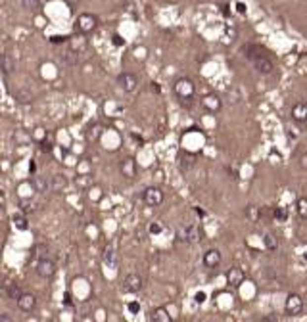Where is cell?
<instances>
[{
    "mask_svg": "<svg viewBox=\"0 0 307 322\" xmlns=\"http://www.w3.org/2000/svg\"><path fill=\"white\" fill-rule=\"evenodd\" d=\"M244 52H246V58L254 64V67L258 69L261 75H269V73H273L275 64L269 60V56L259 48V46H252V44H248V46H244Z\"/></svg>",
    "mask_w": 307,
    "mask_h": 322,
    "instance_id": "cell-1",
    "label": "cell"
},
{
    "mask_svg": "<svg viewBox=\"0 0 307 322\" xmlns=\"http://www.w3.org/2000/svg\"><path fill=\"white\" fill-rule=\"evenodd\" d=\"M173 94L180 100V102H190V100H194L196 96V84L192 79H188V77H180V79L175 80V84H173Z\"/></svg>",
    "mask_w": 307,
    "mask_h": 322,
    "instance_id": "cell-2",
    "label": "cell"
},
{
    "mask_svg": "<svg viewBox=\"0 0 307 322\" xmlns=\"http://www.w3.org/2000/svg\"><path fill=\"white\" fill-rule=\"evenodd\" d=\"M304 311V297L300 293H288L286 301H284V313L288 317H298Z\"/></svg>",
    "mask_w": 307,
    "mask_h": 322,
    "instance_id": "cell-3",
    "label": "cell"
},
{
    "mask_svg": "<svg viewBox=\"0 0 307 322\" xmlns=\"http://www.w3.org/2000/svg\"><path fill=\"white\" fill-rule=\"evenodd\" d=\"M142 200H144V203L148 207H158V205H162L163 200H165V194H163L162 188H158V186H148L144 192H142Z\"/></svg>",
    "mask_w": 307,
    "mask_h": 322,
    "instance_id": "cell-4",
    "label": "cell"
},
{
    "mask_svg": "<svg viewBox=\"0 0 307 322\" xmlns=\"http://www.w3.org/2000/svg\"><path fill=\"white\" fill-rule=\"evenodd\" d=\"M96 25H98L96 16H92V14H81V16H77V21H75V31H79L81 35H87V33L94 31Z\"/></svg>",
    "mask_w": 307,
    "mask_h": 322,
    "instance_id": "cell-5",
    "label": "cell"
},
{
    "mask_svg": "<svg viewBox=\"0 0 307 322\" xmlns=\"http://www.w3.org/2000/svg\"><path fill=\"white\" fill-rule=\"evenodd\" d=\"M200 104H202V108H204L206 112H210V113L221 112V108H223V100L217 96L215 92L204 94V96H202V100H200Z\"/></svg>",
    "mask_w": 307,
    "mask_h": 322,
    "instance_id": "cell-6",
    "label": "cell"
},
{
    "mask_svg": "<svg viewBox=\"0 0 307 322\" xmlns=\"http://www.w3.org/2000/svg\"><path fill=\"white\" fill-rule=\"evenodd\" d=\"M244 282H246V271L242 267H230L228 273H226V284L232 286V288H240Z\"/></svg>",
    "mask_w": 307,
    "mask_h": 322,
    "instance_id": "cell-7",
    "label": "cell"
},
{
    "mask_svg": "<svg viewBox=\"0 0 307 322\" xmlns=\"http://www.w3.org/2000/svg\"><path fill=\"white\" fill-rule=\"evenodd\" d=\"M117 82H119V86H121L125 92H134L136 86H138V77H136L134 73L125 71V73H121V75L117 77Z\"/></svg>",
    "mask_w": 307,
    "mask_h": 322,
    "instance_id": "cell-8",
    "label": "cell"
},
{
    "mask_svg": "<svg viewBox=\"0 0 307 322\" xmlns=\"http://www.w3.org/2000/svg\"><path fill=\"white\" fill-rule=\"evenodd\" d=\"M142 286H144V282H142V278L138 276V274H127L125 276V280H123V290L127 291V293H138V291L142 290Z\"/></svg>",
    "mask_w": 307,
    "mask_h": 322,
    "instance_id": "cell-9",
    "label": "cell"
},
{
    "mask_svg": "<svg viewBox=\"0 0 307 322\" xmlns=\"http://www.w3.org/2000/svg\"><path fill=\"white\" fill-rule=\"evenodd\" d=\"M54 273H56V265H54L52 259L43 257L37 263V274H39L41 278H52Z\"/></svg>",
    "mask_w": 307,
    "mask_h": 322,
    "instance_id": "cell-10",
    "label": "cell"
},
{
    "mask_svg": "<svg viewBox=\"0 0 307 322\" xmlns=\"http://www.w3.org/2000/svg\"><path fill=\"white\" fill-rule=\"evenodd\" d=\"M178 238L188 242V243H196V242H200V228L196 225H188L184 226V228H178Z\"/></svg>",
    "mask_w": 307,
    "mask_h": 322,
    "instance_id": "cell-11",
    "label": "cell"
},
{
    "mask_svg": "<svg viewBox=\"0 0 307 322\" xmlns=\"http://www.w3.org/2000/svg\"><path fill=\"white\" fill-rule=\"evenodd\" d=\"M292 121L296 125H306L307 123V104L306 102H298L292 108Z\"/></svg>",
    "mask_w": 307,
    "mask_h": 322,
    "instance_id": "cell-12",
    "label": "cell"
},
{
    "mask_svg": "<svg viewBox=\"0 0 307 322\" xmlns=\"http://www.w3.org/2000/svg\"><path fill=\"white\" fill-rule=\"evenodd\" d=\"M221 251L219 249H215V247H211L208 251H204V265L208 267V269H217L219 265H221Z\"/></svg>",
    "mask_w": 307,
    "mask_h": 322,
    "instance_id": "cell-13",
    "label": "cell"
},
{
    "mask_svg": "<svg viewBox=\"0 0 307 322\" xmlns=\"http://www.w3.org/2000/svg\"><path fill=\"white\" fill-rule=\"evenodd\" d=\"M17 307H19L21 311H25V313H31L33 309L37 307V297H35L33 293H21V295L17 297Z\"/></svg>",
    "mask_w": 307,
    "mask_h": 322,
    "instance_id": "cell-14",
    "label": "cell"
},
{
    "mask_svg": "<svg viewBox=\"0 0 307 322\" xmlns=\"http://www.w3.org/2000/svg\"><path fill=\"white\" fill-rule=\"evenodd\" d=\"M0 71L4 75H10L16 71V60L12 58V54H0Z\"/></svg>",
    "mask_w": 307,
    "mask_h": 322,
    "instance_id": "cell-15",
    "label": "cell"
},
{
    "mask_svg": "<svg viewBox=\"0 0 307 322\" xmlns=\"http://www.w3.org/2000/svg\"><path fill=\"white\" fill-rule=\"evenodd\" d=\"M85 50H87V40H85V37H83V35L69 39V54L79 56V54H83Z\"/></svg>",
    "mask_w": 307,
    "mask_h": 322,
    "instance_id": "cell-16",
    "label": "cell"
},
{
    "mask_svg": "<svg viewBox=\"0 0 307 322\" xmlns=\"http://www.w3.org/2000/svg\"><path fill=\"white\" fill-rule=\"evenodd\" d=\"M31 186L35 192H46L50 188V182L46 180V177H43V175H33Z\"/></svg>",
    "mask_w": 307,
    "mask_h": 322,
    "instance_id": "cell-17",
    "label": "cell"
},
{
    "mask_svg": "<svg viewBox=\"0 0 307 322\" xmlns=\"http://www.w3.org/2000/svg\"><path fill=\"white\" fill-rule=\"evenodd\" d=\"M152 322H173V317L165 307H156L152 311Z\"/></svg>",
    "mask_w": 307,
    "mask_h": 322,
    "instance_id": "cell-18",
    "label": "cell"
},
{
    "mask_svg": "<svg viewBox=\"0 0 307 322\" xmlns=\"http://www.w3.org/2000/svg\"><path fill=\"white\" fill-rule=\"evenodd\" d=\"M121 173H123V177L127 178H132L136 175V161L132 160V158H127V160L121 163Z\"/></svg>",
    "mask_w": 307,
    "mask_h": 322,
    "instance_id": "cell-19",
    "label": "cell"
},
{
    "mask_svg": "<svg viewBox=\"0 0 307 322\" xmlns=\"http://www.w3.org/2000/svg\"><path fill=\"white\" fill-rule=\"evenodd\" d=\"M244 215H246V219H248L250 223H259V221H261V207L250 203V205H246Z\"/></svg>",
    "mask_w": 307,
    "mask_h": 322,
    "instance_id": "cell-20",
    "label": "cell"
},
{
    "mask_svg": "<svg viewBox=\"0 0 307 322\" xmlns=\"http://www.w3.org/2000/svg\"><path fill=\"white\" fill-rule=\"evenodd\" d=\"M102 134H104V127H102L100 123H92V125L88 127V130H87V138H88L90 142H98Z\"/></svg>",
    "mask_w": 307,
    "mask_h": 322,
    "instance_id": "cell-21",
    "label": "cell"
},
{
    "mask_svg": "<svg viewBox=\"0 0 307 322\" xmlns=\"http://www.w3.org/2000/svg\"><path fill=\"white\" fill-rule=\"evenodd\" d=\"M21 6L29 14H43V2L41 0H21Z\"/></svg>",
    "mask_w": 307,
    "mask_h": 322,
    "instance_id": "cell-22",
    "label": "cell"
},
{
    "mask_svg": "<svg viewBox=\"0 0 307 322\" xmlns=\"http://www.w3.org/2000/svg\"><path fill=\"white\" fill-rule=\"evenodd\" d=\"M263 245L269 251H276L278 249V238H276L273 232H267V234H263Z\"/></svg>",
    "mask_w": 307,
    "mask_h": 322,
    "instance_id": "cell-23",
    "label": "cell"
},
{
    "mask_svg": "<svg viewBox=\"0 0 307 322\" xmlns=\"http://www.w3.org/2000/svg\"><path fill=\"white\" fill-rule=\"evenodd\" d=\"M65 184H67V180H65L64 175H54V177H50V190H54V192L64 190Z\"/></svg>",
    "mask_w": 307,
    "mask_h": 322,
    "instance_id": "cell-24",
    "label": "cell"
},
{
    "mask_svg": "<svg viewBox=\"0 0 307 322\" xmlns=\"http://www.w3.org/2000/svg\"><path fill=\"white\" fill-rule=\"evenodd\" d=\"M296 213H298V217H300V219L307 221V196H304V198H298V200H296Z\"/></svg>",
    "mask_w": 307,
    "mask_h": 322,
    "instance_id": "cell-25",
    "label": "cell"
},
{
    "mask_svg": "<svg viewBox=\"0 0 307 322\" xmlns=\"http://www.w3.org/2000/svg\"><path fill=\"white\" fill-rule=\"evenodd\" d=\"M14 98H16L19 104H29L33 100V94L31 90H27V88H17L16 92H14Z\"/></svg>",
    "mask_w": 307,
    "mask_h": 322,
    "instance_id": "cell-26",
    "label": "cell"
},
{
    "mask_svg": "<svg viewBox=\"0 0 307 322\" xmlns=\"http://www.w3.org/2000/svg\"><path fill=\"white\" fill-rule=\"evenodd\" d=\"M273 217H275V221H278V223H284L288 219V209L282 207V205H276L275 209H273Z\"/></svg>",
    "mask_w": 307,
    "mask_h": 322,
    "instance_id": "cell-27",
    "label": "cell"
},
{
    "mask_svg": "<svg viewBox=\"0 0 307 322\" xmlns=\"http://www.w3.org/2000/svg\"><path fill=\"white\" fill-rule=\"evenodd\" d=\"M14 226L17 230H27V219L23 215H14Z\"/></svg>",
    "mask_w": 307,
    "mask_h": 322,
    "instance_id": "cell-28",
    "label": "cell"
},
{
    "mask_svg": "<svg viewBox=\"0 0 307 322\" xmlns=\"http://www.w3.org/2000/svg\"><path fill=\"white\" fill-rule=\"evenodd\" d=\"M104 261H106L108 265H115V253H113L112 245H108V247L104 249Z\"/></svg>",
    "mask_w": 307,
    "mask_h": 322,
    "instance_id": "cell-29",
    "label": "cell"
},
{
    "mask_svg": "<svg viewBox=\"0 0 307 322\" xmlns=\"http://www.w3.org/2000/svg\"><path fill=\"white\" fill-rule=\"evenodd\" d=\"M21 293H23V291L19 290V286H17V284H10V288H8V295H10L12 299H16V301H17V297H19Z\"/></svg>",
    "mask_w": 307,
    "mask_h": 322,
    "instance_id": "cell-30",
    "label": "cell"
},
{
    "mask_svg": "<svg viewBox=\"0 0 307 322\" xmlns=\"http://www.w3.org/2000/svg\"><path fill=\"white\" fill-rule=\"evenodd\" d=\"M298 163H300V167H302L304 171H307V150H304V152L300 154V161H298Z\"/></svg>",
    "mask_w": 307,
    "mask_h": 322,
    "instance_id": "cell-31",
    "label": "cell"
},
{
    "mask_svg": "<svg viewBox=\"0 0 307 322\" xmlns=\"http://www.w3.org/2000/svg\"><path fill=\"white\" fill-rule=\"evenodd\" d=\"M148 230H150V234H160V232L163 230V226L160 225V223H154V225H150Z\"/></svg>",
    "mask_w": 307,
    "mask_h": 322,
    "instance_id": "cell-32",
    "label": "cell"
},
{
    "mask_svg": "<svg viewBox=\"0 0 307 322\" xmlns=\"http://www.w3.org/2000/svg\"><path fill=\"white\" fill-rule=\"evenodd\" d=\"M234 8H236V12H238V14H242V16H246V12H248V8H246V4H244V2H236V4H234Z\"/></svg>",
    "mask_w": 307,
    "mask_h": 322,
    "instance_id": "cell-33",
    "label": "cell"
},
{
    "mask_svg": "<svg viewBox=\"0 0 307 322\" xmlns=\"http://www.w3.org/2000/svg\"><path fill=\"white\" fill-rule=\"evenodd\" d=\"M113 44H115V46H123V44H125V40H123L119 35H113Z\"/></svg>",
    "mask_w": 307,
    "mask_h": 322,
    "instance_id": "cell-34",
    "label": "cell"
},
{
    "mask_svg": "<svg viewBox=\"0 0 307 322\" xmlns=\"http://www.w3.org/2000/svg\"><path fill=\"white\" fill-rule=\"evenodd\" d=\"M206 301V293L204 291H198L196 293V303H204Z\"/></svg>",
    "mask_w": 307,
    "mask_h": 322,
    "instance_id": "cell-35",
    "label": "cell"
},
{
    "mask_svg": "<svg viewBox=\"0 0 307 322\" xmlns=\"http://www.w3.org/2000/svg\"><path fill=\"white\" fill-rule=\"evenodd\" d=\"M0 322H14V319H12V315L4 313V315H0Z\"/></svg>",
    "mask_w": 307,
    "mask_h": 322,
    "instance_id": "cell-36",
    "label": "cell"
},
{
    "mask_svg": "<svg viewBox=\"0 0 307 322\" xmlns=\"http://www.w3.org/2000/svg\"><path fill=\"white\" fill-rule=\"evenodd\" d=\"M129 311H131V313H138V311H140V305L132 301V303H129Z\"/></svg>",
    "mask_w": 307,
    "mask_h": 322,
    "instance_id": "cell-37",
    "label": "cell"
},
{
    "mask_svg": "<svg viewBox=\"0 0 307 322\" xmlns=\"http://www.w3.org/2000/svg\"><path fill=\"white\" fill-rule=\"evenodd\" d=\"M261 322H276V321H275V317H273V315H267V317H263V319H261Z\"/></svg>",
    "mask_w": 307,
    "mask_h": 322,
    "instance_id": "cell-38",
    "label": "cell"
},
{
    "mask_svg": "<svg viewBox=\"0 0 307 322\" xmlns=\"http://www.w3.org/2000/svg\"><path fill=\"white\" fill-rule=\"evenodd\" d=\"M65 305H71V299H69V293H65Z\"/></svg>",
    "mask_w": 307,
    "mask_h": 322,
    "instance_id": "cell-39",
    "label": "cell"
},
{
    "mask_svg": "<svg viewBox=\"0 0 307 322\" xmlns=\"http://www.w3.org/2000/svg\"><path fill=\"white\" fill-rule=\"evenodd\" d=\"M302 257H304V259H306V261H307V251H306V253H304V255H302Z\"/></svg>",
    "mask_w": 307,
    "mask_h": 322,
    "instance_id": "cell-40",
    "label": "cell"
}]
</instances>
